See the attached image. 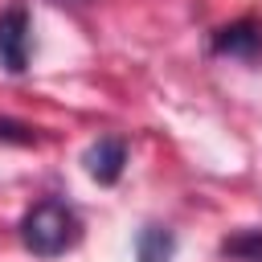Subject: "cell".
<instances>
[{
	"instance_id": "5",
	"label": "cell",
	"mask_w": 262,
	"mask_h": 262,
	"mask_svg": "<svg viewBox=\"0 0 262 262\" xmlns=\"http://www.w3.org/2000/svg\"><path fill=\"white\" fill-rule=\"evenodd\" d=\"M176 258V233L164 225H143L135 233V262H172Z\"/></svg>"
},
{
	"instance_id": "2",
	"label": "cell",
	"mask_w": 262,
	"mask_h": 262,
	"mask_svg": "<svg viewBox=\"0 0 262 262\" xmlns=\"http://www.w3.org/2000/svg\"><path fill=\"white\" fill-rule=\"evenodd\" d=\"M209 49L217 57H242V61H254L262 53V20L258 16H237L229 25H221L213 37H209Z\"/></svg>"
},
{
	"instance_id": "4",
	"label": "cell",
	"mask_w": 262,
	"mask_h": 262,
	"mask_svg": "<svg viewBox=\"0 0 262 262\" xmlns=\"http://www.w3.org/2000/svg\"><path fill=\"white\" fill-rule=\"evenodd\" d=\"M82 164H86L90 180H98V184H115V180L123 176V168H127V143H123L119 135H102L98 143L86 147Z\"/></svg>"
},
{
	"instance_id": "7",
	"label": "cell",
	"mask_w": 262,
	"mask_h": 262,
	"mask_svg": "<svg viewBox=\"0 0 262 262\" xmlns=\"http://www.w3.org/2000/svg\"><path fill=\"white\" fill-rule=\"evenodd\" d=\"M0 139H4V143H20V147H29V143H37V131H33L29 123L0 119Z\"/></svg>"
},
{
	"instance_id": "6",
	"label": "cell",
	"mask_w": 262,
	"mask_h": 262,
	"mask_svg": "<svg viewBox=\"0 0 262 262\" xmlns=\"http://www.w3.org/2000/svg\"><path fill=\"white\" fill-rule=\"evenodd\" d=\"M221 258L229 262H262V229H242L221 242Z\"/></svg>"
},
{
	"instance_id": "3",
	"label": "cell",
	"mask_w": 262,
	"mask_h": 262,
	"mask_svg": "<svg viewBox=\"0 0 262 262\" xmlns=\"http://www.w3.org/2000/svg\"><path fill=\"white\" fill-rule=\"evenodd\" d=\"M0 66L8 74H25V66H29V12H25V4H12L0 12Z\"/></svg>"
},
{
	"instance_id": "1",
	"label": "cell",
	"mask_w": 262,
	"mask_h": 262,
	"mask_svg": "<svg viewBox=\"0 0 262 262\" xmlns=\"http://www.w3.org/2000/svg\"><path fill=\"white\" fill-rule=\"evenodd\" d=\"M78 237H82V221H78V213H74L66 201H57V196L37 201V205L20 217V242H25V250H29L33 258H57V254L74 250Z\"/></svg>"
}]
</instances>
